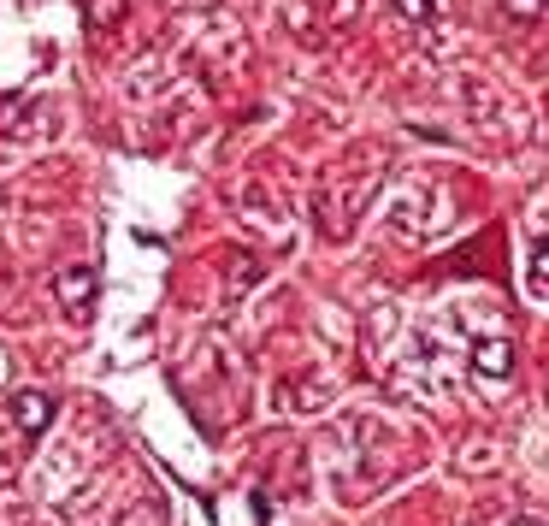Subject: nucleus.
I'll return each mask as SVG.
<instances>
[{
  "instance_id": "nucleus-1",
  "label": "nucleus",
  "mask_w": 549,
  "mask_h": 526,
  "mask_svg": "<svg viewBox=\"0 0 549 526\" xmlns=\"http://www.w3.org/2000/svg\"><path fill=\"white\" fill-rule=\"evenodd\" d=\"M6 420H12L18 438H42L48 420H54V396L48 391H18L12 402H6Z\"/></svg>"
},
{
  "instance_id": "nucleus-2",
  "label": "nucleus",
  "mask_w": 549,
  "mask_h": 526,
  "mask_svg": "<svg viewBox=\"0 0 549 526\" xmlns=\"http://www.w3.org/2000/svg\"><path fill=\"white\" fill-rule=\"evenodd\" d=\"M54 290H60V308L71 320H89V308H95V266H65Z\"/></svg>"
},
{
  "instance_id": "nucleus-3",
  "label": "nucleus",
  "mask_w": 549,
  "mask_h": 526,
  "mask_svg": "<svg viewBox=\"0 0 549 526\" xmlns=\"http://www.w3.org/2000/svg\"><path fill=\"white\" fill-rule=\"evenodd\" d=\"M473 373L490 379V385H508V373H514V349H508V337H479V343H473Z\"/></svg>"
},
{
  "instance_id": "nucleus-4",
  "label": "nucleus",
  "mask_w": 549,
  "mask_h": 526,
  "mask_svg": "<svg viewBox=\"0 0 549 526\" xmlns=\"http://www.w3.org/2000/svg\"><path fill=\"white\" fill-rule=\"evenodd\" d=\"M396 12H402L408 24H431V18H437V6H431V0H396Z\"/></svg>"
},
{
  "instance_id": "nucleus-5",
  "label": "nucleus",
  "mask_w": 549,
  "mask_h": 526,
  "mask_svg": "<svg viewBox=\"0 0 549 526\" xmlns=\"http://www.w3.org/2000/svg\"><path fill=\"white\" fill-rule=\"evenodd\" d=\"M508 526H544V521H532V515H526V521H508Z\"/></svg>"
}]
</instances>
